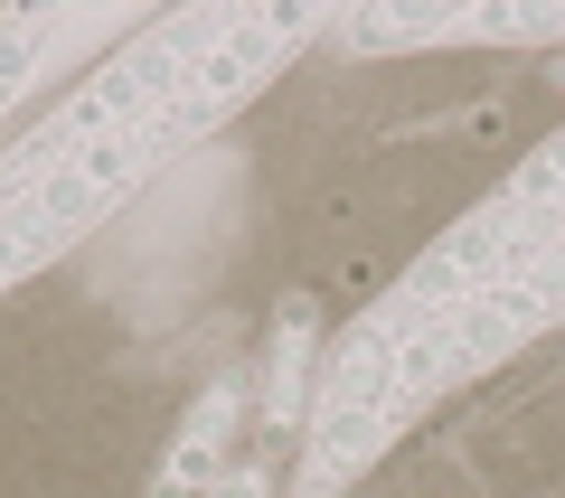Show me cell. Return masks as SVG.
Listing matches in <instances>:
<instances>
[{
  "instance_id": "obj_1",
  "label": "cell",
  "mask_w": 565,
  "mask_h": 498,
  "mask_svg": "<svg viewBox=\"0 0 565 498\" xmlns=\"http://www.w3.org/2000/svg\"><path fill=\"white\" fill-rule=\"evenodd\" d=\"M330 10H170L0 151V292L104 226L170 151L282 76Z\"/></svg>"
},
{
  "instance_id": "obj_2",
  "label": "cell",
  "mask_w": 565,
  "mask_h": 498,
  "mask_svg": "<svg viewBox=\"0 0 565 498\" xmlns=\"http://www.w3.org/2000/svg\"><path fill=\"white\" fill-rule=\"evenodd\" d=\"M321 47L340 57H424V47H546L565 57V0H471V10H330Z\"/></svg>"
},
{
  "instance_id": "obj_3",
  "label": "cell",
  "mask_w": 565,
  "mask_h": 498,
  "mask_svg": "<svg viewBox=\"0 0 565 498\" xmlns=\"http://www.w3.org/2000/svg\"><path fill=\"white\" fill-rule=\"evenodd\" d=\"M151 29V10L132 0H95V10H0V122L20 113L47 76H95V57L132 47Z\"/></svg>"
},
{
  "instance_id": "obj_4",
  "label": "cell",
  "mask_w": 565,
  "mask_h": 498,
  "mask_svg": "<svg viewBox=\"0 0 565 498\" xmlns=\"http://www.w3.org/2000/svg\"><path fill=\"white\" fill-rule=\"evenodd\" d=\"M311 386H321V301L282 292L274 301V339H264V377H255L264 433H302L311 423Z\"/></svg>"
},
{
  "instance_id": "obj_5",
  "label": "cell",
  "mask_w": 565,
  "mask_h": 498,
  "mask_svg": "<svg viewBox=\"0 0 565 498\" xmlns=\"http://www.w3.org/2000/svg\"><path fill=\"white\" fill-rule=\"evenodd\" d=\"M245 423V377L226 367V377H207L199 396H189V414L170 423V452H161V479H151V498H199L207 479L226 470V433Z\"/></svg>"
},
{
  "instance_id": "obj_6",
  "label": "cell",
  "mask_w": 565,
  "mask_h": 498,
  "mask_svg": "<svg viewBox=\"0 0 565 498\" xmlns=\"http://www.w3.org/2000/svg\"><path fill=\"white\" fill-rule=\"evenodd\" d=\"M199 498H274V470H264V461H226Z\"/></svg>"
},
{
  "instance_id": "obj_7",
  "label": "cell",
  "mask_w": 565,
  "mask_h": 498,
  "mask_svg": "<svg viewBox=\"0 0 565 498\" xmlns=\"http://www.w3.org/2000/svg\"><path fill=\"white\" fill-rule=\"evenodd\" d=\"M537 76H546V85H556V95H565V57H546V66H537Z\"/></svg>"
}]
</instances>
